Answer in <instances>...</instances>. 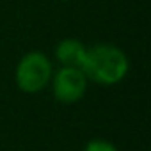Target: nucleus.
Listing matches in <instances>:
<instances>
[{"mask_svg":"<svg viewBox=\"0 0 151 151\" xmlns=\"http://www.w3.org/2000/svg\"><path fill=\"white\" fill-rule=\"evenodd\" d=\"M86 50H87V46L80 39L66 37V39L57 43V46H55V59L59 60L60 66L80 68L82 60L86 57Z\"/></svg>","mask_w":151,"mask_h":151,"instance_id":"nucleus-4","label":"nucleus"},{"mask_svg":"<svg viewBox=\"0 0 151 151\" xmlns=\"http://www.w3.org/2000/svg\"><path fill=\"white\" fill-rule=\"evenodd\" d=\"M87 77L80 68H66L53 71L52 75V91L59 103L71 105L84 98L87 91Z\"/></svg>","mask_w":151,"mask_h":151,"instance_id":"nucleus-3","label":"nucleus"},{"mask_svg":"<svg viewBox=\"0 0 151 151\" xmlns=\"http://www.w3.org/2000/svg\"><path fill=\"white\" fill-rule=\"evenodd\" d=\"M128 68L130 64L126 53L121 48L107 43L89 46L80 66L87 80H93L100 86H112L121 82L126 77Z\"/></svg>","mask_w":151,"mask_h":151,"instance_id":"nucleus-1","label":"nucleus"},{"mask_svg":"<svg viewBox=\"0 0 151 151\" xmlns=\"http://www.w3.org/2000/svg\"><path fill=\"white\" fill-rule=\"evenodd\" d=\"M60 2H69V0H60Z\"/></svg>","mask_w":151,"mask_h":151,"instance_id":"nucleus-6","label":"nucleus"},{"mask_svg":"<svg viewBox=\"0 0 151 151\" xmlns=\"http://www.w3.org/2000/svg\"><path fill=\"white\" fill-rule=\"evenodd\" d=\"M53 75V66L52 60L46 53L43 52H29L25 53L18 66H16V86L29 94L43 91L50 82Z\"/></svg>","mask_w":151,"mask_h":151,"instance_id":"nucleus-2","label":"nucleus"},{"mask_svg":"<svg viewBox=\"0 0 151 151\" xmlns=\"http://www.w3.org/2000/svg\"><path fill=\"white\" fill-rule=\"evenodd\" d=\"M84 151H117V147L105 139H93L86 144Z\"/></svg>","mask_w":151,"mask_h":151,"instance_id":"nucleus-5","label":"nucleus"}]
</instances>
